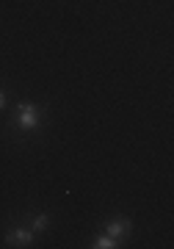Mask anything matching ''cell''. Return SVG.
Instances as JSON below:
<instances>
[{"label": "cell", "mask_w": 174, "mask_h": 249, "mask_svg": "<svg viewBox=\"0 0 174 249\" xmlns=\"http://www.w3.org/2000/svg\"><path fill=\"white\" fill-rule=\"evenodd\" d=\"M3 108H6V94L0 91V111H3Z\"/></svg>", "instance_id": "obj_6"}, {"label": "cell", "mask_w": 174, "mask_h": 249, "mask_svg": "<svg viewBox=\"0 0 174 249\" xmlns=\"http://www.w3.org/2000/svg\"><path fill=\"white\" fill-rule=\"evenodd\" d=\"M130 230H133V224H130V219L127 216H113L111 222H108V227H105V232L111 235V238H124V235H130Z\"/></svg>", "instance_id": "obj_2"}, {"label": "cell", "mask_w": 174, "mask_h": 249, "mask_svg": "<svg viewBox=\"0 0 174 249\" xmlns=\"http://www.w3.org/2000/svg\"><path fill=\"white\" fill-rule=\"evenodd\" d=\"M47 227H50V216H47V213L34 216V222H31V232H42V230H47Z\"/></svg>", "instance_id": "obj_5"}, {"label": "cell", "mask_w": 174, "mask_h": 249, "mask_svg": "<svg viewBox=\"0 0 174 249\" xmlns=\"http://www.w3.org/2000/svg\"><path fill=\"white\" fill-rule=\"evenodd\" d=\"M91 247H97V249H116V247H119V241H116V238H111V235L105 232V235H97Z\"/></svg>", "instance_id": "obj_4"}, {"label": "cell", "mask_w": 174, "mask_h": 249, "mask_svg": "<svg viewBox=\"0 0 174 249\" xmlns=\"http://www.w3.org/2000/svg\"><path fill=\"white\" fill-rule=\"evenodd\" d=\"M17 124L22 130H36L39 127V108L34 103H19L17 106Z\"/></svg>", "instance_id": "obj_1"}, {"label": "cell", "mask_w": 174, "mask_h": 249, "mask_svg": "<svg viewBox=\"0 0 174 249\" xmlns=\"http://www.w3.org/2000/svg\"><path fill=\"white\" fill-rule=\"evenodd\" d=\"M6 244L9 247H31L34 244V232L25 230V227H17V230H11L6 235Z\"/></svg>", "instance_id": "obj_3"}]
</instances>
